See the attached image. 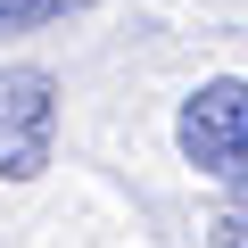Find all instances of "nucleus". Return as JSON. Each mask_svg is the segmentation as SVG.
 I'll return each instance as SVG.
<instances>
[{
    "mask_svg": "<svg viewBox=\"0 0 248 248\" xmlns=\"http://www.w3.org/2000/svg\"><path fill=\"white\" fill-rule=\"evenodd\" d=\"M174 141L199 174L215 182H248V83H199L182 99V124H174Z\"/></svg>",
    "mask_w": 248,
    "mask_h": 248,
    "instance_id": "f257e3e1",
    "label": "nucleus"
},
{
    "mask_svg": "<svg viewBox=\"0 0 248 248\" xmlns=\"http://www.w3.org/2000/svg\"><path fill=\"white\" fill-rule=\"evenodd\" d=\"M50 133H58V83L42 66H0V174L33 182L50 166Z\"/></svg>",
    "mask_w": 248,
    "mask_h": 248,
    "instance_id": "f03ea898",
    "label": "nucleus"
},
{
    "mask_svg": "<svg viewBox=\"0 0 248 248\" xmlns=\"http://www.w3.org/2000/svg\"><path fill=\"white\" fill-rule=\"evenodd\" d=\"M207 248H248V199L215 215V232H207Z\"/></svg>",
    "mask_w": 248,
    "mask_h": 248,
    "instance_id": "20e7f679",
    "label": "nucleus"
},
{
    "mask_svg": "<svg viewBox=\"0 0 248 248\" xmlns=\"http://www.w3.org/2000/svg\"><path fill=\"white\" fill-rule=\"evenodd\" d=\"M75 9H91V0H0V33H33V25H58Z\"/></svg>",
    "mask_w": 248,
    "mask_h": 248,
    "instance_id": "7ed1b4c3",
    "label": "nucleus"
}]
</instances>
